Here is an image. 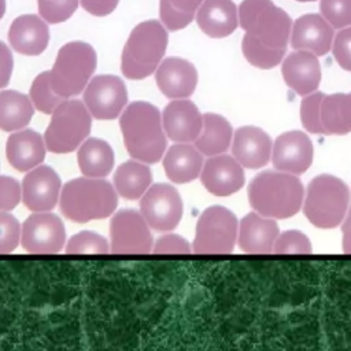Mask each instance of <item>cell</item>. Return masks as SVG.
I'll use <instances>...</instances> for the list:
<instances>
[{"label": "cell", "mask_w": 351, "mask_h": 351, "mask_svg": "<svg viewBox=\"0 0 351 351\" xmlns=\"http://www.w3.org/2000/svg\"><path fill=\"white\" fill-rule=\"evenodd\" d=\"M45 151L44 137L33 129L12 132L5 143L7 160L18 171H29L41 165Z\"/></svg>", "instance_id": "cell-24"}, {"label": "cell", "mask_w": 351, "mask_h": 351, "mask_svg": "<svg viewBox=\"0 0 351 351\" xmlns=\"http://www.w3.org/2000/svg\"><path fill=\"white\" fill-rule=\"evenodd\" d=\"M278 234L276 221L255 211L241 218L237 243L240 250L247 254H269L273 251Z\"/></svg>", "instance_id": "cell-23"}, {"label": "cell", "mask_w": 351, "mask_h": 351, "mask_svg": "<svg viewBox=\"0 0 351 351\" xmlns=\"http://www.w3.org/2000/svg\"><path fill=\"white\" fill-rule=\"evenodd\" d=\"M233 140V129L229 121L214 112L203 115V128L195 140V147L206 156L223 154Z\"/></svg>", "instance_id": "cell-29"}, {"label": "cell", "mask_w": 351, "mask_h": 351, "mask_svg": "<svg viewBox=\"0 0 351 351\" xmlns=\"http://www.w3.org/2000/svg\"><path fill=\"white\" fill-rule=\"evenodd\" d=\"M343 251L346 254H351V207H348V211L343 219Z\"/></svg>", "instance_id": "cell-45"}, {"label": "cell", "mask_w": 351, "mask_h": 351, "mask_svg": "<svg viewBox=\"0 0 351 351\" xmlns=\"http://www.w3.org/2000/svg\"><path fill=\"white\" fill-rule=\"evenodd\" d=\"M271 149L273 141L261 128L241 126L233 134L232 154L243 167H263L270 160Z\"/></svg>", "instance_id": "cell-20"}, {"label": "cell", "mask_w": 351, "mask_h": 351, "mask_svg": "<svg viewBox=\"0 0 351 351\" xmlns=\"http://www.w3.org/2000/svg\"><path fill=\"white\" fill-rule=\"evenodd\" d=\"M14 69V59L11 49L0 40V89L10 84Z\"/></svg>", "instance_id": "cell-43"}, {"label": "cell", "mask_w": 351, "mask_h": 351, "mask_svg": "<svg viewBox=\"0 0 351 351\" xmlns=\"http://www.w3.org/2000/svg\"><path fill=\"white\" fill-rule=\"evenodd\" d=\"M62 214L77 223L103 219L115 213L118 193L106 178L80 177L62 186L59 197Z\"/></svg>", "instance_id": "cell-4"}, {"label": "cell", "mask_w": 351, "mask_h": 351, "mask_svg": "<svg viewBox=\"0 0 351 351\" xmlns=\"http://www.w3.org/2000/svg\"><path fill=\"white\" fill-rule=\"evenodd\" d=\"M82 8L95 16H106L111 14L119 0H80Z\"/></svg>", "instance_id": "cell-44"}, {"label": "cell", "mask_w": 351, "mask_h": 351, "mask_svg": "<svg viewBox=\"0 0 351 351\" xmlns=\"http://www.w3.org/2000/svg\"><path fill=\"white\" fill-rule=\"evenodd\" d=\"M192 251L188 240L176 233H166L154 243L155 254H189Z\"/></svg>", "instance_id": "cell-42"}, {"label": "cell", "mask_w": 351, "mask_h": 351, "mask_svg": "<svg viewBox=\"0 0 351 351\" xmlns=\"http://www.w3.org/2000/svg\"><path fill=\"white\" fill-rule=\"evenodd\" d=\"M350 204V189L344 181L330 174L314 177L304 196L303 211L317 228L333 229L339 226Z\"/></svg>", "instance_id": "cell-6"}, {"label": "cell", "mask_w": 351, "mask_h": 351, "mask_svg": "<svg viewBox=\"0 0 351 351\" xmlns=\"http://www.w3.org/2000/svg\"><path fill=\"white\" fill-rule=\"evenodd\" d=\"M325 93L322 92H313L300 103V119L303 128L314 134H325V129L321 121V106Z\"/></svg>", "instance_id": "cell-35"}, {"label": "cell", "mask_w": 351, "mask_h": 351, "mask_svg": "<svg viewBox=\"0 0 351 351\" xmlns=\"http://www.w3.org/2000/svg\"><path fill=\"white\" fill-rule=\"evenodd\" d=\"M273 251L276 254H311L310 239L300 230H287L278 234Z\"/></svg>", "instance_id": "cell-38"}, {"label": "cell", "mask_w": 351, "mask_h": 351, "mask_svg": "<svg viewBox=\"0 0 351 351\" xmlns=\"http://www.w3.org/2000/svg\"><path fill=\"white\" fill-rule=\"evenodd\" d=\"M239 234L236 215L223 206H210L196 223L192 251L195 254H229Z\"/></svg>", "instance_id": "cell-9"}, {"label": "cell", "mask_w": 351, "mask_h": 351, "mask_svg": "<svg viewBox=\"0 0 351 351\" xmlns=\"http://www.w3.org/2000/svg\"><path fill=\"white\" fill-rule=\"evenodd\" d=\"M77 162L82 176L106 178L114 167V151L106 140L90 137L78 147Z\"/></svg>", "instance_id": "cell-27"}, {"label": "cell", "mask_w": 351, "mask_h": 351, "mask_svg": "<svg viewBox=\"0 0 351 351\" xmlns=\"http://www.w3.org/2000/svg\"><path fill=\"white\" fill-rule=\"evenodd\" d=\"M319 10L335 29L351 26V0H321Z\"/></svg>", "instance_id": "cell-37"}, {"label": "cell", "mask_w": 351, "mask_h": 351, "mask_svg": "<svg viewBox=\"0 0 351 351\" xmlns=\"http://www.w3.org/2000/svg\"><path fill=\"white\" fill-rule=\"evenodd\" d=\"M155 81L166 97L188 99L196 89L197 71L189 60L170 56L159 63L155 71Z\"/></svg>", "instance_id": "cell-18"}, {"label": "cell", "mask_w": 351, "mask_h": 351, "mask_svg": "<svg viewBox=\"0 0 351 351\" xmlns=\"http://www.w3.org/2000/svg\"><path fill=\"white\" fill-rule=\"evenodd\" d=\"M285 84L298 95L307 96L315 92L321 82V66L317 55L298 49L289 53L281 66Z\"/></svg>", "instance_id": "cell-21"}, {"label": "cell", "mask_w": 351, "mask_h": 351, "mask_svg": "<svg viewBox=\"0 0 351 351\" xmlns=\"http://www.w3.org/2000/svg\"><path fill=\"white\" fill-rule=\"evenodd\" d=\"M237 11L239 23L245 30L244 58L263 70L280 64L292 32L291 16L271 0H243Z\"/></svg>", "instance_id": "cell-1"}, {"label": "cell", "mask_w": 351, "mask_h": 351, "mask_svg": "<svg viewBox=\"0 0 351 351\" xmlns=\"http://www.w3.org/2000/svg\"><path fill=\"white\" fill-rule=\"evenodd\" d=\"M167 43V30L159 21L149 19L134 26L122 51V74L129 80H144L155 73Z\"/></svg>", "instance_id": "cell-5"}, {"label": "cell", "mask_w": 351, "mask_h": 351, "mask_svg": "<svg viewBox=\"0 0 351 351\" xmlns=\"http://www.w3.org/2000/svg\"><path fill=\"white\" fill-rule=\"evenodd\" d=\"M166 136L174 143H195L203 128V115L188 99H174L162 112Z\"/></svg>", "instance_id": "cell-16"}, {"label": "cell", "mask_w": 351, "mask_h": 351, "mask_svg": "<svg viewBox=\"0 0 351 351\" xmlns=\"http://www.w3.org/2000/svg\"><path fill=\"white\" fill-rule=\"evenodd\" d=\"M80 0H37L40 16L51 25L62 23L71 18Z\"/></svg>", "instance_id": "cell-36"}, {"label": "cell", "mask_w": 351, "mask_h": 351, "mask_svg": "<svg viewBox=\"0 0 351 351\" xmlns=\"http://www.w3.org/2000/svg\"><path fill=\"white\" fill-rule=\"evenodd\" d=\"M29 97L34 108L43 114H52L53 110L64 100V97L59 96L52 89L49 82V71H43L33 80Z\"/></svg>", "instance_id": "cell-33"}, {"label": "cell", "mask_w": 351, "mask_h": 351, "mask_svg": "<svg viewBox=\"0 0 351 351\" xmlns=\"http://www.w3.org/2000/svg\"><path fill=\"white\" fill-rule=\"evenodd\" d=\"M237 7L232 0H204L196 12V22L208 37L222 38L237 29Z\"/></svg>", "instance_id": "cell-25"}, {"label": "cell", "mask_w": 351, "mask_h": 351, "mask_svg": "<svg viewBox=\"0 0 351 351\" xmlns=\"http://www.w3.org/2000/svg\"><path fill=\"white\" fill-rule=\"evenodd\" d=\"M90 115L100 121H111L122 114L128 103V90L122 78L100 74L88 82L84 100Z\"/></svg>", "instance_id": "cell-12"}, {"label": "cell", "mask_w": 351, "mask_h": 351, "mask_svg": "<svg viewBox=\"0 0 351 351\" xmlns=\"http://www.w3.org/2000/svg\"><path fill=\"white\" fill-rule=\"evenodd\" d=\"M203 1L204 0H160V22L171 32L181 30L193 21Z\"/></svg>", "instance_id": "cell-32"}, {"label": "cell", "mask_w": 351, "mask_h": 351, "mask_svg": "<svg viewBox=\"0 0 351 351\" xmlns=\"http://www.w3.org/2000/svg\"><path fill=\"white\" fill-rule=\"evenodd\" d=\"M140 213L151 229L166 233L178 226L184 203L176 186L159 182L151 185L141 196Z\"/></svg>", "instance_id": "cell-10"}, {"label": "cell", "mask_w": 351, "mask_h": 351, "mask_svg": "<svg viewBox=\"0 0 351 351\" xmlns=\"http://www.w3.org/2000/svg\"><path fill=\"white\" fill-rule=\"evenodd\" d=\"M22 199V185L10 176H0V211L14 210Z\"/></svg>", "instance_id": "cell-40"}, {"label": "cell", "mask_w": 351, "mask_h": 351, "mask_svg": "<svg viewBox=\"0 0 351 351\" xmlns=\"http://www.w3.org/2000/svg\"><path fill=\"white\" fill-rule=\"evenodd\" d=\"M64 241V223L51 211L33 213L22 223L21 244L30 254H56Z\"/></svg>", "instance_id": "cell-13"}, {"label": "cell", "mask_w": 351, "mask_h": 351, "mask_svg": "<svg viewBox=\"0 0 351 351\" xmlns=\"http://www.w3.org/2000/svg\"><path fill=\"white\" fill-rule=\"evenodd\" d=\"M163 169L170 181L191 182L202 173V152L189 143H176L163 155Z\"/></svg>", "instance_id": "cell-26"}, {"label": "cell", "mask_w": 351, "mask_h": 351, "mask_svg": "<svg viewBox=\"0 0 351 351\" xmlns=\"http://www.w3.org/2000/svg\"><path fill=\"white\" fill-rule=\"evenodd\" d=\"M333 26L319 14H304L299 16L291 32L293 49L310 51L317 56L329 52L333 44Z\"/></svg>", "instance_id": "cell-19"}, {"label": "cell", "mask_w": 351, "mask_h": 351, "mask_svg": "<svg viewBox=\"0 0 351 351\" xmlns=\"http://www.w3.org/2000/svg\"><path fill=\"white\" fill-rule=\"evenodd\" d=\"M62 186L60 177L52 167L38 165L23 177L22 200L33 213L51 211L59 202Z\"/></svg>", "instance_id": "cell-14"}, {"label": "cell", "mask_w": 351, "mask_h": 351, "mask_svg": "<svg viewBox=\"0 0 351 351\" xmlns=\"http://www.w3.org/2000/svg\"><path fill=\"white\" fill-rule=\"evenodd\" d=\"M296 1H300V3H306V1H315V0H296Z\"/></svg>", "instance_id": "cell-47"}, {"label": "cell", "mask_w": 351, "mask_h": 351, "mask_svg": "<svg viewBox=\"0 0 351 351\" xmlns=\"http://www.w3.org/2000/svg\"><path fill=\"white\" fill-rule=\"evenodd\" d=\"M304 188L291 173L266 170L256 174L248 186L251 207L263 217L285 219L295 215L303 204Z\"/></svg>", "instance_id": "cell-3"}, {"label": "cell", "mask_w": 351, "mask_h": 351, "mask_svg": "<svg viewBox=\"0 0 351 351\" xmlns=\"http://www.w3.org/2000/svg\"><path fill=\"white\" fill-rule=\"evenodd\" d=\"M110 251L108 240L90 230H82L71 236L66 245L67 254H108Z\"/></svg>", "instance_id": "cell-34"}, {"label": "cell", "mask_w": 351, "mask_h": 351, "mask_svg": "<svg viewBox=\"0 0 351 351\" xmlns=\"http://www.w3.org/2000/svg\"><path fill=\"white\" fill-rule=\"evenodd\" d=\"M152 184V173L147 163L130 159L119 165L114 173V188L126 200H137Z\"/></svg>", "instance_id": "cell-28"}, {"label": "cell", "mask_w": 351, "mask_h": 351, "mask_svg": "<svg viewBox=\"0 0 351 351\" xmlns=\"http://www.w3.org/2000/svg\"><path fill=\"white\" fill-rule=\"evenodd\" d=\"M314 148L310 137L299 130L281 133L273 143L271 162L276 170L302 174L313 163Z\"/></svg>", "instance_id": "cell-15"}, {"label": "cell", "mask_w": 351, "mask_h": 351, "mask_svg": "<svg viewBox=\"0 0 351 351\" xmlns=\"http://www.w3.org/2000/svg\"><path fill=\"white\" fill-rule=\"evenodd\" d=\"M22 226L8 211H0V254L12 252L21 243Z\"/></svg>", "instance_id": "cell-39"}, {"label": "cell", "mask_w": 351, "mask_h": 351, "mask_svg": "<svg viewBox=\"0 0 351 351\" xmlns=\"http://www.w3.org/2000/svg\"><path fill=\"white\" fill-rule=\"evenodd\" d=\"M8 41L21 55L37 56L45 51L49 43L47 22L34 14L15 18L8 30Z\"/></svg>", "instance_id": "cell-22"}, {"label": "cell", "mask_w": 351, "mask_h": 351, "mask_svg": "<svg viewBox=\"0 0 351 351\" xmlns=\"http://www.w3.org/2000/svg\"><path fill=\"white\" fill-rule=\"evenodd\" d=\"M203 186L215 196H229L241 189L245 182L243 166L230 155L210 156L200 173Z\"/></svg>", "instance_id": "cell-17"}, {"label": "cell", "mask_w": 351, "mask_h": 351, "mask_svg": "<svg viewBox=\"0 0 351 351\" xmlns=\"http://www.w3.org/2000/svg\"><path fill=\"white\" fill-rule=\"evenodd\" d=\"M96 64L97 55L90 44L84 41L64 44L49 70L52 89L64 99L80 95L90 81Z\"/></svg>", "instance_id": "cell-7"}, {"label": "cell", "mask_w": 351, "mask_h": 351, "mask_svg": "<svg viewBox=\"0 0 351 351\" xmlns=\"http://www.w3.org/2000/svg\"><path fill=\"white\" fill-rule=\"evenodd\" d=\"M5 8H7V3L5 0H0V19L3 18V15L5 14Z\"/></svg>", "instance_id": "cell-46"}, {"label": "cell", "mask_w": 351, "mask_h": 351, "mask_svg": "<svg viewBox=\"0 0 351 351\" xmlns=\"http://www.w3.org/2000/svg\"><path fill=\"white\" fill-rule=\"evenodd\" d=\"M332 52L339 66L351 71V26L341 29L332 44Z\"/></svg>", "instance_id": "cell-41"}, {"label": "cell", "mask_w": 351, "mask_h": 351, "mask_svg": "<svg viewBox=\"0 0 351 351\" xmlns=\"http://www.w3.org/2000/svg\"><path fill=\"white\" fill-rule=\"evenodd\" d=\"M110 248L114 254H149L154 237L143 214L133 208L117 211L110 222Z\"/></svg>", "instance_id": "cell-11"}, {"label": "cell", "mask_w": 351, "mask_h": 351, "mask_svg": "<svg viewBox=\"0 0 351 351\" xmlns=\"http://www.w3.org/2000/svg\"><path fill=\"white\" fill-rule=\"evenodd\" d=\"M321 121L325 134H347L351 132V92L325 95L321 106Z\"/></svg>", "instance_id": "cell-31"}, {"label": "cell", "mask_w": 351, "mask_h": 351, "mask_svg": "<svg viewBox=\"0 0 351 351\" xmlns=\"http://www.w3.org/2000/svg\"><path fill=\"white\" fill-rule=\"evenodd\" d=\"M119 128L126 151L133 159L156 163L166 151V133L160 111L148 101L130 103L119 117Z\"/></svg>", "instance_id": "cell-2"}, {"label": "cell", "mask_w": 351, "mask_h": 351, "mask_svg": "<svg viewBox=\"0 0 351 351\" xmlns=\"http://www.w3.org/2000/svg\"><path fill=\"white\" fill-rule=\"evenodd\" d=\"M34 114V106L26 95L5 89L0 92V129L16 132L25 129Z\"/></svg>", "instance_id": "cell-30"}, {"label": "cell", "mask_w": 351, "mask_h": 351, "mask_svg": "<svg viewBox=\"0 0 351 351\" xmlns=\"http://www.w3.org/2000/svg\"><path fill=\"white\" fill-rule=\"evenodd\" d=\"M92 115L85 103L64 99L51 114L44 133L47 149L53 154H69L77 149L89 136Z\"/></svg>", "instance_id": "cell-8"}]
</instances>
